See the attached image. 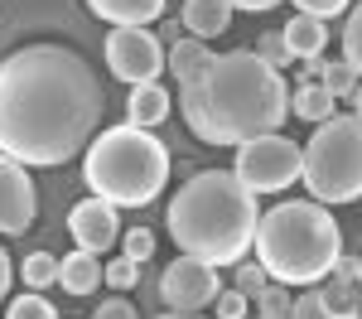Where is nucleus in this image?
<instances>
[{
  "label": "nucleus",
  "instance_id": "1",
  "mask_svg": "<svg viewBox=\"0 0 362 319\" xmlns=\"http://www.w3.org/2000/svg\"><path fill=\"white\" fill-rule=\"evenodd\" d=\"M107 92L92 63L63 44H25L0 58V155L58 170L102 126Z\"/></svg>",
  "mask_w": 362,
  "mask_h": 319
},
{
  "label": "nucleus",
  "instance_id": "11",
  "mask_svg": "<svg viewBox=\"0 0 362 319\" xmlns=\"http://www.w3.org/2000/svg\"><path fill=\"white\" fill-rule=\"evenodd\" d=\"M68 232H73V242L83 247V252H107L112 242H121V223H116V203L107 199H83L73 213H68Z\"/></svg>",
  "mask_w": 362,
  "mask_h": 319
},
{
  "label": "nucleus",
  "instance_id": "30",
  "mask_svg": "<svg viewBox=\"0 0 362 319\" xmlns=\"http://www.w3.org/2000/svg\"><path fill=\"white\" fill-rule=\"evenodd\" d=\"M92 319H140V315H136V305H131L126 295H116V300H107V305H97Z\"/></svg>",
  "mask_w": 362,
  "mask_h": 319
},
{
  "label": "nucleus",
  "instance_id": "27",
  "mask_svg": "<svg viewBox=\"0 0 362 319\" xmlns=\"http://www.w3.org/2000/svg\"><path fill=\"white\" fill-rule=\"evenodd\" d=\"M136 281H140V261L121 257V261H112V266H107V286H116V290H136Z\"/></svg>",
  "mask_w": 362,
  "mask_h": 319
},
{
  "label": "nucleus",
  "instance_id": "10",
  "mask_svg": "<svg viewBox=\"0 0 362 319\" xmlns=\"http://www.w3.org/2000/svg\"><path fill=\"white\" fill-rule=\"evenodd\" d=\"M34 208H39V199H34L29 165L10 160V155H0V232H10V237L29 232Z\"/></svg>",
  "mask_w": 362,
  "mask_h": 319
},
{
  "label": "nucleus",
  "instance_id": "6",
  "mask_svg": "<svg viewBox=\"0 0 362 319\" xmlns=\"http://www.w3.org/2000/svg\"><path fill=\"white\" fill-rule=\"evenodd\" d=\"M305 189L319 203H353L362 199V116H329L305 141Z\"/></svg>",
  "mask_w": 362,
  "mask_h": 319
},
{
  "label": "nucleus",
  "instance_id": "18",
  "mask_svg": "<svg viewBox=\"0 0 362 319\" xmlns=\"http://www.w3.org/2000/svg\"><path fill=\"white\" fill-rule=\"evenodd\" d=\"M165 63H169V73H174V83H189L198 68H208V63H213V49H208L203 39L189 34V39H174V44H169Z\"/></svg>",
  "mask_w": 362,
  "mask_h": 319
},
{
  "label": "nucleus",
  "instance_id": "3",
  "mask_svg": "<svg viewBox=\"0 0 362 319\" xmlns=\"http://www.w3.org/2000/svg\"><path fill=\"white\" fill-rule=\"evenodd\" d=\"M256 194L232 170H203L169 199L165 228L179 252L213 266L247 261V247H256Z\"/></svg>",
  "mask_w": 362,
  "mask_h": 319
},
{
  "label": "nucleus",
  "instance_id": "20",
  "mask_svg": "<svg viewBox=\"0 0 362 319\" xmlns=\"http://www.w3.org/2000/svg\"><path fill=\"white\" fill-rule=\"evenodd\" d=\"M343 63L362 78V0L348 10V20H343Z\"/></svg>",
  "mask_w": 362,
  "mask_h": 319
},
{
  "label": "nucleus",
  "instance_id": "23",
  "mask_svg": "<svg viewBox=\"0 0 362 319\" xmlns=\"http://www.w3.org/2000/svg\"><path fill=\"white\" fill-rule=\"evenodd\" d=\"M121 257H131V261H150V257H155V232H150V228H131V232H121Z\"/></svg>",
  "mask_w": 362,
  "mask_h": 319
},
{
  "label": "nucleus",
  "instance_id": "19",
  "mask_svg": "<svg viewBox=\"0 0 362 319\" xmlns=\"http://www.w3.org/2000/svg\"><path fill=\"white\" fill-rule=\"evenodd\" d=\"M20 281H25L29 290H44L58 281V257L54 252H29L25 266H20Z\"/></svg>",
  "mask_w": 362,
  "mask_h": 319
},
{
  "label": "nucleus",
  "instance_id": "21",
  "mask_svg": "<svg viewBox=\"0 0 362 319\" xmlns=\"http://www.w3.org/2000/svg\"><path fill=\"white\" fill-rule=\"evenodd\" d=\"M314 83H324L329 92H334V97H353L362 78L353 73V68H348V63H343V58H338V63H329V58H324V73H319Z\"/></svg>",
  "mask_w": 362,
  "mask_h": 319
},
{
  "label": "nucleus",
  "instance_id": "2",
  "mask_svg": "<svg viewBox=\"0 0 362 319\" xmlns=\"http://www.w3.org/2000/svg\"><path fill=\"white\" fill-rule=\"evenodd\" d=\"M179 112L198 141L247 145L285 126V112H290L285 73L271 68L256 49L213 54L208 68L179 83Z\"/></svg>",
  "mask_w": 362,
  "mask_h": 319
},
{
  "label": "nucleus",
  "instance_id": "8",
  "mask_svg": "<svg viewBox=\"0 0 362 319\" xmlns=\"http://www.w3.org/2000/svg\"><path fill=\"white\" fill-rule=\"evenodd\" d=\"M218 295H223L218 266L189 257V252H184L179 261H169L165 276H160V300H165L174 315H198V310H208Z\"/></svg>",
  "mask_w": 362,
  "mask_h": 319
},
{
  "label": "nucleus",
  "instance_id": "26",
  "mask_svg": "<svg viewBox=\"0 0 362 319\" xmlns=\"http://www.w3.org/2000/svg\"><path fill=\"white\" fill-rule=\"evenodd\" d=\"M266 286H271V281H266V266H261V261H237V290H242L247 300H256Z\"/></svg>",
  "mask_w": 362,
  "mask_h": 319
},
{
  "label": "nucleus",
  "instance_id": "34",
  "mask_svg": "<svg viewBox=\"0 0 362 319\" xmlns=\"http://www.w3.org/2000/svg\"><path fill=\"white\" fill-rule=\"evenodd\" d=\"M353 112L362 116V83H358V92H353Z\"/></svg>",
  "mask_w": 362,
  "mask_h": 319
},
{
  "label": "nucleus",
  "instance_id": "33",
  "mask_svg": "<svg viewBox=\"0 0 362 319\" xmlns=\"http://www.w3.org/2000/svg\"><path fill=\"white\" fill-rule=\"evenodd\" d=\"M280 0H232V10H271Z\"/></svg>",
  "mask_w": 362,
  "mask_h": 319
},
{
  "label": "nucleus",
  "instance_id": "31",
  "mask_svg": "<svg viewBox=\"0 0 362 319\" xmlns=\"http://www.w3.org/2000/svg\"><path fill=\"white\" fill-rule=\"evenodd\" d=\"M334 276H338V281H358V257H338Z\"/></svg>",
  "mask_w": 362,
  "mask_h": 319
},
{
  "label": "nucleus",
  "instance_id": "7",
  "mask_svg": "<svg viewBox=\"0 0 362 319\" xmlns=\"http://www.w3.org/2000/svg\"><path fill=\"white\" fill-rule=\"evenodd\" d=\"M232 174L247 184L251 194H280V189H290V184L305 174V145L285 141L280 131L256 136V141L237 145V165H232Z\"/></svg>",
  "mask_w": 362,
  "mask_h": 319
},
{
  "label": "nucleus",
  "instance_id": "9",
  "mask_svg": "<svg viewBox=\"0 0 362 319\" xmlns=\"http://www.w3.org/2000/svg\"><path fill=\"white\" fill-rule=\"evenodd\" d=\"M107 68L121 83H155L165 73V39H155L150 29H112L107 34Z\"/></svg>",
  "mask_w": 362,
  "mask_h": 319
},
{
  "label": "nucleus",
  "instance_id": "4",
  "mask_svg": "<svg viewBox=\"0 0 362 319\" xmlns=\"http://www.w3.org/2000/svg\"><path fill=\"white\" fill-rule=\"evenodd\" d=\"M343 257V228L319 199H285L256 223V261L280 286H319Z\"/></svg>",
  "mask_w": 362,
  "mask_h": 319
},
{
  "label": "nucleus",
  "instance_id": "35",
  "mask_svg": "<svg viewBox=\"0 0 362 319\" xmlns=\"http://www.w3.org/2000/svg\"><path fill=\"white\" fill-rule=\"evenodd\" d=\"M160 319H203V315H174V310H169V315H160Z\"/></svg>",
  "mask_w": 362,
  "mask_h": 319
},
{
  "label": "nucleus",
  "instance_id": "14",
  "mask_svg": "<svg viewBox=\"0 0 362 319\" xmlns=\"http://www.w3.org/2000/svg\"><path fill=\"white\" fill-rule=\"evenodd\" d=\"M232 25V0H184V29L194 39H218Z\"/></svg>",
  "mask_w": 362,
  "mask_h": 319
},
{
  "label": "nucleus",
  "instance_id": "5",
  "mask_svg": "<svg viewBox=\"0 0 362 319\" xmlns=\"http://www.w3.org/2000/svg\"><path fill=\"white\" fill-rule=\"evenodd\" d=\"M83 179L97 199L116 208H145L165 194L169 184V150L145 126H107L92 136V150L83 160Z\"/></svg>",
  "mask_w": 362,
  "mask_h": 319
},
{
  "label": "nucleus",
  "instance_id": "32",
  "mask_svg": "<svg viewBox=\"0 0 362 319\" xmlns=\"http://www.w3.org/2000/svg\"><path fill=\"white\" fill-rule=\"evenodd\" d=\"M10 281H15V276H10V252L0 247V300L10 295Z\"/></svg>",
  "mask_w": 362,
  "mask_h": 319
},
{
  "label": "nucleus",
  "instance_id": "17",
  "mask_svg": "<svg viewBox=\"0 0 362 319\" xmlns=\"http://www.w3.org/2000/svg\"><path fill=\"white\" fill-rule=\"evenodd\" d=\"M334 92L324 83H314V78H300V87L290 92V112L295 116H305V121H314V126H324L329 116H334Z\"/></svg>",
  "mask_w": 362,
  "mask_h": 319
},
{
  "label": "nucleus",
  "instance_id": "16",
  "mask_svg": "<svg viewBox=\"0 0 362 319\" xmlns=\"http://www.w3.org/2000/svg\"><path fill=\"white\" fill-rule=\"evenodd\" d=\"M285 34V44H290V54L295 58H324V44H329V25L324 20H314V15H295L290 25L280 29Z\"/></svg>",
  "mask_w": 362,
  "mask_h": 319
},
{
  "label": "nucleus",
  "instance_id": "15",
  "mask_svg": "<svg viewBox=\"0 0 362 319\" xmlns=\"http://www.w3.org/2000/svg\"><path fill=\"white\" fill-rule=\"evenodd\" d=\"M165 116H169V92H165L160 83H140V87H131V97H126V121H131V126H145V131H155Z\"/></svg>",
  "mask_w": 362,
  "mask_h": 319
},
{
  "label": "nucleus",
  "instance_id": "25",
  "mask_svg": "<svg viewBox=\"0 0 362 319\" xmlns=\"http://www.w3.org/2000/svg\"><path fill=\"white\" fill-rule=\"evenodd\" d=\"M58 310L44 300V295H15V305L5 310V319H54Z\"/></svg>",
  "mask_w": 362,
  "mask_h": 319
},
{
  "label": "nucleus",
  "instance_id": "12",
  "mask_svg": "<svg viewBox=\"0 0 362 319\" xmlns=\"http://www.w3.org/2000/svg\"><path fill=\"white\" fill-rule=\"evenodd\" d=\"M87 10L112 29H150L165 15V0H87Z\"/></svg>",
  "mask_w": 362,
  "mask_h": 319
},
{
  "label": "nucleus",
  "instance_id": "13",
  "mask_svg": "<svg viewBox=\"0 0 362 319\" xmlns=\"http://www.w3.org/2000/svg\"><path fill=\"white\" fill-rule=\"evenodd\" d=\"M107 281V266L97 261V252H68V257H58V286L68 290V295H92V290Z\"/></svg>",
  "mask_w": 362,
  "mask_h": 319
},
{
  "label": "nucleus",
  "instance_id": "29",
  "mask_svg": "<svg viewBox=\"0 0 362 319\" xmlns=\"http://www.w3.org/2000/svg\"><path fill=\"white\" fill-rule=\"evenodd\" d=\"M213 305H218V319H247V295L242 290H223Z\"/></svg>",
  "mask_w": 362,
  "mask_h": 319
},
{
  "label": "nucleus",
  "instance_id": "36",
  "mask_svg": "<svg viewBox=\"0 0 362 319\" xmlns=\"http://www.w3.org/2000/svg\"><path fill=\"white\" fill-rule=\"evenodd\" d=\"M358 290H362V257H358Z\"/></svg>",
  "mask_w": 362,
  "mask_h": 319
},
{
  "label": "nucleus",
  "instance_id": "28",
  "mask_svg": "<svg viewBox=\"0 0 362 319\" xmlns=\"http://www.w3.org/2000/svg\"><path fill=\"white\" fill-rule=\"evenodd\" d=\"M295 5H300V15H314V20H324V25L348 10V0H295Z\"/></svg>",
  "mask_w": 362,
  "mask_h": 319
},
{
  "label": "nucleus",
  "instance_id": "24",
  "mask_svg": "<svg viewBox=\"0 0 362 319\" xmlns=\"http://www.w3.org/2000/svg\"><path fill=\"white\" fill-rule=\"evenodd\" d=\"M256 54L266 58V63H271V68H285V63H290V44H285V34H280V29H266V34H261V39H256Z\"/></svg>",
  "mask_w": 362,
  "mask_h": 319
},
{
  "label": "nucleus",
  "instance_id": "22",
  "mask_svg": "<svg viewBox=\"0 0 362 319\" xmlns=\"http://www.w3.org/2000/svg\"><path fill=\"white\" fill-rule=\"evenodd\" d=\"M256 319H290V300H285V286L271 281V286L256 295Z\"/></svg>",
  "mask_w": 362,
  "mask_h": 319
}]
</instances>
